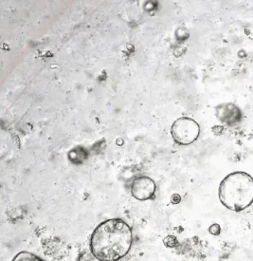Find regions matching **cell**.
I'll list each match as a JSON object with an SVG mask.
<instances>
[{
	"label": "cell",
	"instance_id": "cell-4",
	"mask_svg": "<svg viewBox=\"0 0 253 261\" xmlns=\"http://www.w3.org/2000/svg\"><path fill=\"white\" fill-rule=\"evenodd\" d=\"M157 186L153 179L146 177L140 176L133 179L131 184V194L132 196L140 201L153 199L155 196Z\"/></svg>",
	"mask_w": 253,
	"mask_h": 261
},
{
	"label": "cell",
	"instance_id": "cell-1",
	"mask_svg": "<svg viewBox=\"0 0 253 261\" xmlns=\"http://www.w3.org/2000/svg\"><path fill=\"white\" fill-rule=\"evenodd\" d=\"M133 243L131 227L121 219L101 222L90 238V251L99 261H118L129 253Z\"/></svg>",
	"mask_w": 253,
	"mask_h": 261
},
{
	"label": "cell",
	"instance_id": "cell-5",
	"mask_svg": "<svg viewBox=\"0 0 253 261\" xmlns=\"http://www.w3.org/2000/svg\"><path fill=\"white\" fill-rule=\"evenodd\" d=\"M216 116L219 121L227 125H235L242 119V112L237 106L233 103L220 105L216 109Z\"/></svg>",
	"mask_w": 253,
	"mask_h": 261
},
{
	"label": "cell",
	"instance_id": "cell-3",
	"mask_svg": "<svg viewBox=\"0 0 253 261\" xmlns=\"http://www.w3.org/2000/svg\"><path fill=\"white\" fill-rule=\"evenodd\" d=\"M171 134L176 143L181 145H189L199 137L200 126L192 118H178L172 125Z\"/></svg>",
	"mask_w": 253,
	"mask_h": 261
},
{
	"label": "cell",
	"instance_id": "cell-6",
	"mask_svg": "<svg viewBox=\"0 0 253 261\" xmlns=\"http://www.w3.org/2000/svg\"><path fill=\"white\" fill-rule=\"evenodd\" d=\"M12 261H45L38 255L30 252H20L14 256Z\"/></svg>",
	"mask_w": 253,
	"mask_h": 261
},
{
	"label": "cell",
	"instance_id": "cell-2",
	"mask_svg": "<svg viewBox=\"0 0 253 261\" xmlns=\"http://www.w3.org/2000/svg\"><path fill=\"white\" fill-rule=\"evenodd\" d=\"M219 199L229 210L244 211L253 203V178L246 172H233L220 182Z\"/></svg>",
	"mask_w": 253,
	"mask_h": 261
}]
</instances>
